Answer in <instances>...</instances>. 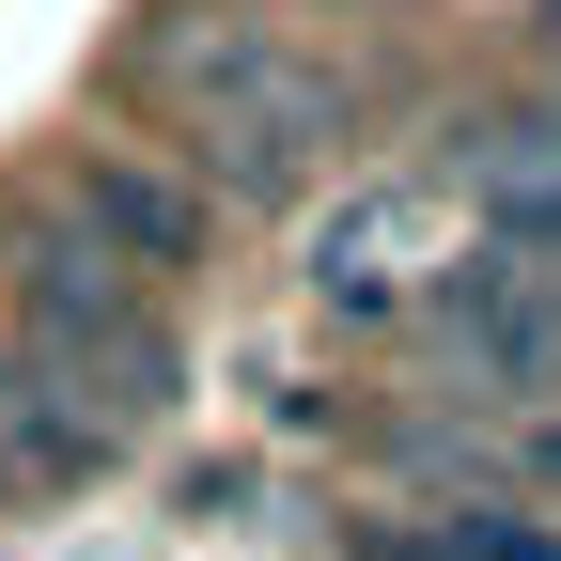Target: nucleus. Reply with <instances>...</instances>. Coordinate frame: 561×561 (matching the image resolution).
Returning a JSON list of instances; mask_svg holds the SVG:
<instances>
[{
	"mask_svg": "<svg viewBox=\"0 0 561 561\" xmlns=\"http://www.w3.org/2000/svg\"><path fill=\"white\" fill-rule=\"evenodd\" d=\"M16 359L62 375L110 437H140V421L172 405L187 343H172V312H157V280H125L110 250H79L62 219H32V234H16Z\"/></svg>",
	"mask_w": 561,
	"mask_h": 561,
	"instance_id": "obj_2",
	"label": "nucleus"
},
{
	"mask_svg": "<svg viewBox=\"0 0 561 561\" xmlns=\"http://www.w3.org/2000/svg\"><path fill=\"white\" fill-rule=\"evenodd\" d=\"M47 219L79 234V250H110L125 280H172V265L203 250V187L157 172V157H62V172H47Z\"/></svg>",
	"mask_w": 561,
	"mask_h": 561,
	"instance_id": "obj_4",
	"label": "nucleus"
},
{
	"mask_svg": "<svg viewBox=\"0 0 561 561\" xmlns=\"http://www.w3.org/2000/svg\"><path fill=\"white\" fill-rule=\"evenodd\" d=\"M125 437L62 390V375H32V359H0V500H32V483H94Z\"/></svg>",
	"mask_w": 561,
	"mask_h": 561,
	"instance_id": "obj_6",
	"label": "nucleus"
},
{
	"mask_svg": "<svg viewBox=\"0 0 561 561\" xmlns=\"http://www.w3.org/2000/svg\"><path fill=\"white\" fill-rule=\"evenodd\" d=\"M468 187L515 219V250H546V265H561V110L483 125V140H468Z\"/></svg>",
	"mask_w": 561,
	"mask_h": 561,
	"instance_id": "obj_7",
	"label": "nucleus"
},
{
	"mask_svg": "<svg viewBox=\"0 0 561 561\" xmlns=\"http://www.w3.org/2000/svg\"><path fill=\"white\" fill-rule=\"evenodd\" d=\"M421 546H437V561H561V515H515V500H453V515H421Z\"/></svg>",
	"mask_w": 561,
	"mask_h": 561,
	"instance_id": "obj_8",
	"label": "nucleus"
},
{
	"mask_svg": "<svg viewBox=\"0 0 561 561\" xmlns=\"http://www.w3.org/2000/svg\"><path fill=\"white\" fill-rule=\"evenodd\" d=\"M125 79H140V110L203 157V187H250V203L312 187L328 140H343V79H328L297 32L234 16V0H157V16L125 32Z\"/></svg>",
	"mask_w": 561,
	"mask_h": 561,
	"instance_id": "obj_1",
	"label": "nucleus"
},
{
	"mask_svg": "<svg viewBox=\"0 0 561 561\" xmlns=\"http://www.w3.org/2000/svg\"><path fill=\"white\" fill-rule=\"evenodd\" d=\"M453 359L483 390H546L561 375V265L500 250V265H453Z\"/></svg>",
	"mask_w": 561,
	"mask_h": 561,
	"instance_id": "obj_5",
	"label": "nucleus"
},
{
	"mask_svg": "<svg viewBox=\"0 0 561 561\" xmlns=\"http://www.w3.org/2000/svg\"><path fill=\"white\" fill-rule=\"evenodd\" d=\"M437 265H468V250H453V187L390 172V187H359V203L312 234V297H328V312H390V297H421Z\"/></svg>",
	"mask_w": 561,
	"mask_h": 561,
	"instance_id": "obj_3",
	"label": "nucleus"
},
{
	"mask_svg": "<svg viewBox=\"0 0 561 561\" xmlns=\"http://www.w3.org/2000/svg\"><path fill=\"white\" fill-rule=\"evenodd\" d=\"M530 483H546V500H561V421H546V437H530Z\"/></svg>",
	"mask_w": 561,
	"mask_h": 561,
	"instance_id": "obj_9",
	"label": "nucleus"
}]
</instances>
